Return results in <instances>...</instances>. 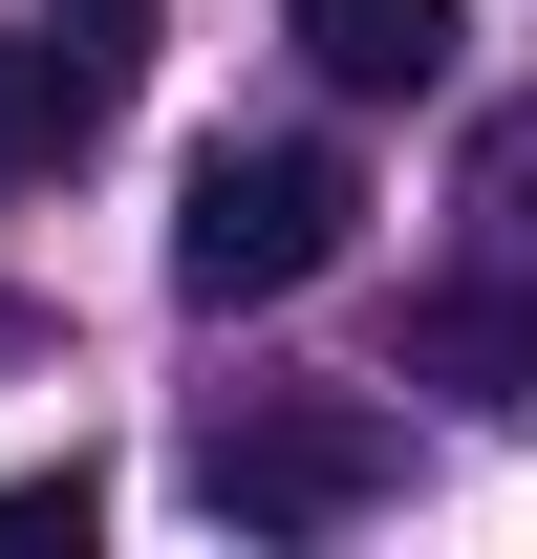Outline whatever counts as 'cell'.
I'll return each instance as SVG.
<instances>
[{
	"label": "cell",
	"mask_w": 537,
	"mask_h": 559,
	"mask_svg": "<svg viewBox=\"0 0 537 559\" xmlns=\"http://www.w3.org/2000/svg\"><path fill=\"white\" fill-rule=\"evenodd\" d=\"M301 22V66L344 86V108H387V86H452V44H473V0H279Z\"/></svg>",
	"instance_id": "cell-4"
},
{
	"label": "cell",
	"mask_w": 537,
	"mask_h": 559,
	"mask_svg": "<svg viewBox=\"0 0 537 559\" xmlns=\"http://www.w3.org/2000/svg\"><path fill=\"white\" fill-rule=\"evenodd\" d=\"M473 215H494V259H537V108L473 130Z\"/></svg>",
	"instance_id": "cell-7"
},
{
	"label": "cell",
	"mask_w": 537,
	"mask_h": 559,
	"mask_svg": "<svg viewBox=\"0 0 537 559\" xmlns=\"http://www.w3.org/2000/svg\"><path fill=\"white\" fill-rule=\"evenodd\" d=\"M44 538H86V474H0V559H44Z\"/></svg>",
	"instance_id": "cell-8"
},
{
	"label": "cell",
	"mask_w": 537,
	"mask_h": 559,
	"mask_svg": "<svg viewBox=\"0 0 537 559\" xmlns=\"http://www.w3.org/2000/svg\"><path fill=\"white\" fill-rule=\"evenodd\" d=\"M408 388H452V409H537V280H430V301H408Z\"/></svg>",
	"instance_id": "cell-3"
},
{
	"label": "cell",
	"mask_w": 537,
	"mask_h": 559,
	"mask_svg": "<svg viewBox=\"0 0 537 559\" xmlns=\"http://www.w3.org/2000/svg\"><path fill=\"white\" fill-rule=\"evenodd\" d=\"M65 151H86V108H65V66H44V22H0V194L65 173Z\"/></svg>",
	"instance_id": "cell-6"
},
{
	"label": "cell",
	"mask_w": 537,
	"mask_h": 559,
	"mask_svg": "<svg viewBox=\"0 0 537 559\" xmlns=\"http://www.w3.org/2000/svg\"><path fill=\"white\" fill-rule=\"evenodd\" d=\"M344 215H366V173H344L323 130H215L194 194H172V280H194V301H301V280L344 259Z\"/></svg>",
	"instance_id": "cell-1"
},
{
	"label": "cell",
	"mask_w": 537,
	"mask_h": 559,
	"mask_svg": "<svg viewBox=\"0 0 537 559\" xmlns=\"http://www.w3.org/2000/svg\"><path fill=\"white\" fill-rule=\"evenodd\" d=\"M151 22H172V0H44V66H65V108H86V130L151 86Z\"/></svg>",
	"instance_id": "cell-5"
},
{
	"label": "cell",
	"mask_w": 537,
	"mask_h": 559,
	"mask_svg": "<svg viewBox=\"0 0 537 559\" xmlns=\"http://www.w3.org/2000/svg\"><path fill=\"white\" fill-rule=\"evenodd\" d=\"M0 345H22V301H0Z\"/></svg>",
	"instance_id": "cell-9"
},
{
	"label": "cell",
	"mask_w": 537,
	"mask_h": 559,
	"mask_svg": "<svg viewBox=\"0 0 537 559\" xmlns=\"http://www.w3.org/2000/svg\"><path fill=\"white\" fill-rule=\"evenodd\" d=\"M387 474H408V430L344 388H237L194 430V516H237V538H344V516H387Z\"/></svg>",
	"instance_id": "cell-2"
}]
</instances>
